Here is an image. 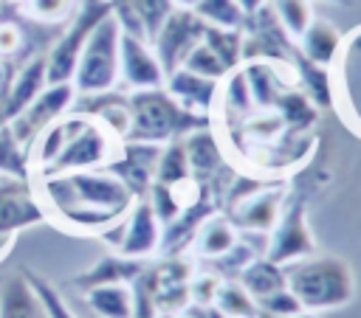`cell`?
Returning a JSON list of instances; mask_svg holds the SVG:
<instances>
[{"mask_svg": "<svg viewBox=\"0 0 361 318\" xmlns=\"http://www.w3.org/2000/svg\"><path fill=\"white\" fill-rule=\"evenodd\" d=\"M42 205L54 211V220L71 231H96L121 220L138 200L121 177L107 169H85L39 177Z\"/></svg>", "mask_w": 361, "mask_h": 318, "instance_id": "6da1fadb", "label": "cell"}, {"mask_svg": "<svg viewBox=\"0 0 361 318\" xmlns=\"http://www.w3.org/2000/svg\"><path fill=\"white\" fill-rule=\"evenodd\" d=\"M285 284L305 312L338 310L355 295V276L350 262L319 250L285 265Z\"/></svg>", "mask_w": 361, "mask_h": 318, "instance_id": "7a4b0ae2", "label": "cell"}, {"mask_svg": "<svg viewBox=\"0 0 361 318\" xmlns=\"http://www.w3.org/2000/svg\"><path fill=\"white\" fill-rule=\"evenodd\" d=\"M127 107H130V129H127L124 141H135V144L164 146L180 135H186L189 129L212 124L209 118H200V115H192L189 110H183L164 87L130 90Z\"/></svg>", "mask_w": 361, "mask_h": 318, "instance_id": "3957f363", "label": "cell"}, {"mask_svg": "<svg viewBox=\"0 0 361 318\" xmlns=\"http://www.w3.org/2000/svg\"><path fill=\"white\" fill-rule=\"evenodd\" d=\"M118 39H121V25L116 23L113 14H107L87 37L76 70H73V90L76 96L87 93H104L116 90L118 84Z\"/></svg>", "mask_w": 361, "mask_h": 318, "instance_id": "277c9868", "label": "cell"}, {"mask_svg": "<svg viewBox=\"0 0 361 318\" xmlns=\"http://www.w3.org/2000/svg\"><path fill=\"white\" fill-rule=\"evenodd\" d=\"M110 14L107 0H82L76 6V11L71 14L68 28L51 42V48L45 51V76L48 84H59V82H71L79 53L90 37V31Z\"/></svg>", "mask_w": 361, "mask_h": 318, "instance_id": "5b68a950", "label": "cell"}, {"mask_svg": "<svg viewBox=\"0 0 361 318\" xmlns=\"http://www.w3.org/2000/svg\"><path fill=\"white\" fill-rule=\"evenodd\" d=\"M76 127L68 138V144L62 146V152L54 158V163L48 166V172L42 177H51V174H65V172H85V169H104L116 152H118V144L99 121H93L90 115H82L76 113Z\"/></svg>", "mask_w": 361, "mask_h": 318, "instance_id": "8992f818", "label": "cell"}, {"mask_svg": "<svg viewBox=\"0 0 361 318\" xmlns=\"http://www.w3.org/2000/svg\"><path fill=\"white\" fill-rule=\"evenodd\" d=\"M330 96L344 121L361 135V25L344 34L336 62L330 65Z\"/></svg>", "mask_w": 361, "mask_h": 318, "instance_id": "52a82bcc", "label": "cell"}, {"mask_svg": "<svg viewBox=\"0 0 361 318\" xmlns=\"http://www.w3.org/2000/svg\"><path fill=\"white\" fill-rule=\"evenodd\" d=\"M316 239L310 234V225H307V214H305V203L296 197V200H288L274 222V228L268 231V245L262 250V256H268L271 262L276 265H290L296 259H305L310 253H316Z\"/></svg>", "mask_w": 361, "mask_h": 318, "instance_id": "ba28073f", "label": "cell"}, {"mask_svg": "<svg viewBox=\"0 0 361 318\" xmlns=\"http://www.w3.org/2000/svg\"><path fill=\"white\" fill-rule=\"evenodd\" d=\"M203 28H206V23L192 8H172L164 17L158 31L149 37V45H152L164 73H172L175 68H180L186 53L203 39Z\"/></svg>", "mask_w": 361, "mask_h": 318, "instance_id": "9c48e42d", "label": "cell"}, {"mask_svg": "<svg viewBox=\"0 0 361 318\" xmlns=\"http://www.w3.org/2000/svg\"><path fill=\"white\" fill-rule=\"evenodd\" d=\"M73 98H76V90H73L71 82L45 84L42 93H39L17 118L8 121V127H11L14 138H17V144L28 152L31 144L37 141V135H39L45 127H51L56 118H62L65 113H71Z\"/></svg>", "mask_w": 361, "mask_h": 318, "instance_id": "30bf717a", "label": "cell"}, {"mask_svg": "<svg viewBox=\"0 0 361 318\" xmlns=\"http://www.w3.org/2000/svg\"><path fill=\"white\" fill-rule=\"evenodd\" d=\"M285 197L288 191L282 186H257L248 194L228 200V220L237 231L268 236L285 205Z\"/></svg>", "mask_w": 361, "mask_h": 318, "instance_id": "8fae6325", "label": "cell"}, {"mask_svg": "<svg viewBox=\"0 0 361 318\" xmlns=\"http://www.w3.org/2000/svg\"><path fill=\"white\" fill-rule=\"evenodd\" d=\"M48 220H51L48 208L34 194L31 180H20V177L0 180V236L17 234L31 225H42Z\"/></svg>", "mask_w": 361, "mask_h": 318, "instance_id": "7c38bea8", "label": "cell"}, {"mask_svg": "<svg viewBox=\"0 0 361 318\" xmlns=\"http://www.w3.org/2000/svg\"><path fill=\"white\" fill-rule=\"evenodd\" d=\"M164 68L152 51V45L144 37L121 31L118 39V82H124L130 90H152L164 87Z\"/></svg>", "mask_w": 361, "mask_h": 318, "instance_id": "4fadbf2b", "label": "cell"}, {"mask_svg": "<svg viewBox=\"0 0 361 318\" xmlns=\"http://www.w3.org/2000/svg\"><path fill=\"white\" fill-rule=\"evenodd\" d=\"M161 236L164 225L147 197H138L130 211L121 217V242L116 253L130 256V259H147L155 250H161Z\"/></svg>", "mask_w": 361, "mask_h": 318, "instance_id": "5bb4252c", "label": "cell"}, {"mask_svg": "<svg viewBox=\"0 0 361 318\" xmlns=\"http://www.w3.org/2000/svg\"><path fill=\"white\" fill-rule=\"evenodd\" d=\"M48 84V76H45V51L28 56L17 73L8 76L3 93H0V118L3 121H11L17 118L39 93L42 87Z\"/></svg>", "mask_w": 361, "mask_h": 318, "instance_id": "9a60e30c", "label": "cell"}, {"mask_svg": "<svg viewBox=\"0 0 361 318\" xmlns=\"http://www.w3.org/2000/svg\"><path fill=\"white\" fill-rule=\"evenodd\" d=\"M164 90L192 115L200 118H212L214 107H217V93H220V82L217 79H206L197 73H189L186 68H175L172 73H166L164 79Z\"/></svg>", "mask_w": 361, "mask_h": 318, "instance_id": "2e32d148", "label": "cell"}, {"mask_svg": "<svg viewBox=\"0 0 361 318\" xmlns=\"http://www.w3.org/2000/svg\"><path fill=\"white\" fill-rule=\"evenodd\" d=\"M180 138H183V149H186V160H189L192 177H197V183H206V180H212L214 174L223 172L226 158H223V146H220L212 124L189 129Z\"/></svg>", "mask_w": 361, "mask_h": 318, "instance_id": "e0dca14e", "label": "cell"}, {"mask_svg": "<svg viewBox=\"0 0 361 318\" xmlns=\"http://www.w3.org/2000/svg\"><path fill=\"white\" fill-rule=\"evenodd\" d=\"M341 39H344V34H341L330 20L313 17L310 25H307V28L302 31V37L296 39V48H299V53H302L307 62H313V65L330 70V65L336 62V53H338V48H341Z\"/></svg>", "mask_w": 361, "mask_h": 318, "instance_id": "ac0fdd59", "label": "cell"}, {"mask_svg": "<svg viewBox=\"0 0 361 318\" xmlns=\"http://www.w3.org/2000/svg\"><path fill=\"white\" fill-rule=\"evenodd\" d=\"M0 318H48L37 290L23 270L0 281Z\"/></svg>", "mask_w": 361, "mask_h": 318, "instance_id": "d6986e66", "label": "cell"}, {"mask_svg": "<svg viewBox=\"0 0 361 318\" xmlns=\"http://www.w3.org/2000/svg\"><path fill=\"white\" fill-rule=\"evenodd\" d=\"M144 270V259H130V256H121L116 250L104 253L90 270L79 273L71 284L76 290H90V287H99V284H113V281H133L138 273Z\"/></svg>", "mask_w": 361, "mask_h": 318, "instance_id": "ffe728a7", "label": "cell"}, {"mask_svg": "<svg viewBox=\"0 0 361 318\" xmlns=\"http://www.w3.org/2000/svg\"><path fill=\"white\" fill-rule=\"evenodd\" d=\"M240 231L231 225V220L228 217H223V214H209L200 225H197V231H195V236H192V248H195V253L200 256V259H206V262H214V259H220L223 253H228L234 245H237V236Z\"/></svg>", "mask_w": 361, "mask_h": 318, "instance_id": "44dd1931", "label": "cell"}, {"mask_svg": "<svg viewBox=\"0 0 361 318\" xmlns=\"http://www.w3.org/2000/svg\"><path fill=\"white\" fill-rule=\"evenodd\" d=\"M85 304L96 318H133V281H113L85 290Z\"/></svg>", "mask_w": 361, "mask_h": 318, "instance_id": "7402d4cb", "label": "cell"}, {"mask_svg": "<svg viewBox=\"0 0 361 318\" xmlns=\"http://www.w3.org/2000/svg\"><path fill=\"white\" fill-rule=\"evenodd\" d=\"M237 281L251 293L254 301L271 295L274 290L288 287V284H285V267L276 265V262H271L268 256H254V259L240 270Z\"/></svg>", "mask_w": 361, "mask_h": 318, "instance_id": "603a6c76", "label": "cell"}, {"mask_svg": "<svg viewBox=\"0 0 361 318\" xmlns=\"http://www.w3.org/2000/svg\"><path fill=\"white\" fill-rule=\"evenodd\" d=\"M212 307H217L220 312H226L231 318H257V312H259L257 301L237 279H220Z\"/></svg>", "mask_w": 361, "mask_h": 318, "instance_id": "cb8c5ba5", "label": "cell"}, {"mask_svg": "<svg viewBox=\"0 0 361 318\" xmlns=\"http://www.w3.org/2000/svg\"><path fill=\"white\" fill-rule=\"evenodd\" d=\"M268 8L274 14V20L279 23V28L296 42L302 37V31L310 25L313 14V0H268Z\"/></svg>", "mask_w": 361, "mask_h": 318, "instance_id": "d4e9b609", "label": "cell"}, {"mask_svg": "<svg viewBox=\"0 0 361 318\" xmlns=\"http://www.w3.org/2000/svg\"><path fill=\"white\" fill-rule=\"evenodd\" d=\"M189 177H192V169H189V160H186L183 138H175V141L164 144L161 152H158L152 183H183Z\"/></svg>", "mask_w": 361, "mask_h": 318, "instance_id": "484cf974", "label": "cell"}, {"mask_svg": "<svg viewBox=\"0 0 361 318\" xmlns=\"http://www.w3.org/2000/svg\"><path fill=\"white\" fill-rule=\"evenodd\" d=\"M203 42L223 59V65L228 70L243 65V31L240 28H217V25H206L203 28Z\"/></svg>", "mask_w": 361, "mask_h": 318, "instance_id": "4316f807", "label": "cell"}, {"mask_svg": "<svg viewBox=\"0 0 361 318\" xmlns=\"http://www.w3.org/2000/svg\"><path fill=\"white\" fill-rule=\"evenodd\" d=\"M0 172H6L8 177H20V180H31V166H28V152L17 144L8 121L0 118Z\"/></svg>", "mask_w": 361, "mask_h": 318, "instance_id": "83f0119b", "label": "cell"}, {"mask_svg": "<svg viewBox=\"0 0 361 318\" xmlns=\"http://www.w3.org/2000/svg\"><path fill=\"white\" fill-rule=\"evenodd\" d=\"M206 25H217V28H240L245 25V14L240 8L237 0H200L192 8Z\"/></svg>", "mask_w": 361, "mask_h": 318, "instance_id": "f1b7e54d", "label": "cell"}, {"mask_svg": "<svg viewBox=\"0 0 361 318\" xmlns=\"http://www.w3.org/2000/svg\"><path fill=\"white\" fill-rule=\"evenodd\" d=\"M180 68H186L189 73H197V76H206V79H217V82H223L231 70L223 65V59L200 39L189 53H186V59L180 62Z\"/></svg>", "mask_w": 361, "mask_h": 318, "instance_id": "f546056e", "label": "cell"}, {"mask_svg": "<svg viewBox=\"0 0 361 318\" xmlns=\"http://www.w3.org/2000/svg\"><path fill=\"white\" fill-rule=\"evenodd\" d=\"M23 273H25V279L31 281V287L37 290V295H39V301H42V307H45V312H48V318H76V312L68 307V301L62 298V293L45 279V276H39V273H34L31 267H20Z\"/></svg>", "mask_w": 361, "mask_h": 318, "instance_id": "4dcf8cb0", "label": "cell"}, {"mask_svg": "<svg viewBox=\"0 0 361 318\" xmlns=\"http://www.w3.org/2000/svg\"><path fill=\"white\" fill-rule=\"evenodd\" d=\"M23 11L34 23L54 25L73 14V0H23Z\"/></svg>", "mask_w": 361, "mask_h": 318, "instance_id": "1f68e13d", "label": "cell"}, {"mask_svg": "<svg viewBox=\"0 0 361 318\" xmlns=\"http://www.w3.org/2000/svg\"><path fill=\"white\" fill-rule=\"evenodd\" d=\"M257 310L268 312V315H296V312H302V304L296 301V295L288 287H282V290H274L271 295L259 298Z\"/></svg>", "mask_w": 361, "mask_h": 318, "instance_id": "d6a6232c", "label": "cell"}, {"mask_svg": "<svg viewBox=\"0 0 361 318\" xmlns=\"http://www.w3.org/2000/svg\"><path fill=\"white\" fill-rule=\"evenodd\" d=\"M25 28H20V23L14 20H0V56L11 62V56H17L20 51H25Z\"/></svg>", "mask_w": 361, "mask_h": 318, "instance_id": "836d02e7", "label": "cell"}, {"mask_svg": "<svg viewBox=\"0 0 361 318\" xmlns=\"http://www.w3.org/2000/svg\"><path fill=\"white\" fill-rule=\"evenodd\" d=\"M172 0H138V14H141V23H144V34H147V42L149 37L158 31V25L164 23V17L172 11Z\"/></svg>", "mask_w": 361, "mask_h": 318, "instance_id": "e575fe53", "label": "cell"}, {"mask_svg": "<svg viewBox=\"0 0 361 318\" xmlns=\"http://www.w3.org/2000/svg\"><path fill=\"white\" fill-rule=\"evenodd\" d=\"M220 276L217 273H195L189 276V304H212L217 293Z\"/></svg>", "mask_w": 361, "mask_h": 318, "instance_id": "d590c367", "label": "cell"}, {"mask_svg": "<svg viewBox=\"0 0 361 318\" xmlns=\"http://www.w3.org/2000/svg\"><path fill=\"white\" fill-rule=\"evenodd\" d=\"M186 315H192V318H231V315L220 312V310L212 307V304H189V307H186Z\"/></svg>", "mask_w": 361, "mask_h": 318, "instance_id": "8d00e7d4", "label": "cell"}, {"mask_svg": "<svg viewBox=\"0 0 361 318\" xmlns=\"http://www.w3.org/2000/svg\"><path fill=\"white\" fill-rule=\"evenodd\" d=\"M240 3V8H243V14H245V20L251 17V14H257L262 6H268V0H237Z\"/></svg>", "mask_w": 361, "mask_h": 318, "instance_id": "74e56055", "label": "cell"}, {"mask_svg": "<svg viewBox=\"0 0 361 318\" xmlns=\"http://www.w3.org/2000/svg\"><path fill=\"white\" fill-rule=\"evenodd\" d=\"M257 318H319L316 312H296V315H268V312H257Z\"/></svg>", "mask_w": 361, "mask_h": 318, "instance_id": "f35d334b", "label": "cell"}, {"mask_svg": "<svg viewBox=\"0 0 361 318\" xmlns=\"http://www.w3.org/2000/svg\"><path fill=\"white\" fill-rule=\"evenodd\" d=\"M8 76H11V70H8V65H6V59L0 56V93H3V87H6V82H8Z\"/></svg>", "mask_w": 361, "mask_h": 318, "instance_id": "ab89813d", "label": "cell"}, {"mask_svg": "<svg viewBox=\"0 0 361 318\" xmlns=\"http://www.w3.org/2000/svg\"><path fill=\"white\" fill-rule=\"evenodd\" d=\"M197 3H200V0H172L175 8H195Z\"/></svg>", "mask_w": 361, "mask_h": 318, "instance_id": "60d3db41", "label": "cell"}, {"mask_svg": "<svg viewBox=\"0 0 361 318\" xmlns=\"http://www.w3.org/2000/svg\"><path fill=\"white\" fill-rule=\"evenodd\" d=\"M319 3H333V6H347L350 0H319Z\"/></svg>", "mask_w": 361, "mask_h": 318, "instance_id": "b9f144b4", "label": "cell"}, {"mask_svg": "<svg viewBox=\"0 0 361 318\" xmlns=\"http://www.w3.org/2000/svg\"><path fill=\"white\" fill-rule=\"evenodd\" d=\"M175 318H192V315H186V312H180V315H175Z\"/></svg>", "mask_w": 361, "mask_h": 318, "instance_id": "7bdbcfd3", "label": "cell"}, {"mask_svg": "<svg viewBox=\"0 0 361 318\" xmlns=\"http://www.w3.org/2000/svg\"><path fill=\"white\" fill-rule=\"evenodd\" d=\"M0 3H8V0H0Z\"/></svg>", "mask_w": 361, "mask_h": 318, "instance_id": "ee69618b", "label": "cell"}]
</instances>
